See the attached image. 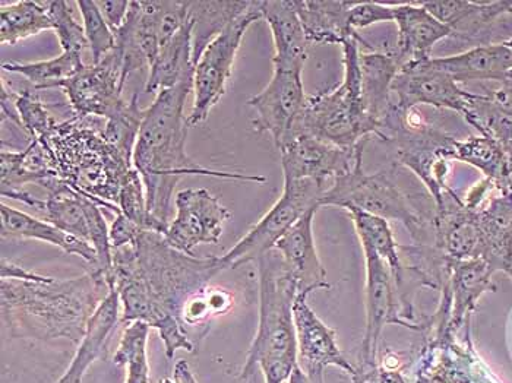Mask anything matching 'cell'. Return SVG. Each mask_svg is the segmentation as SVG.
Listing matches in <instances>:
<instances>
[{
  "instance_id": "obj_1",
  "label": "cell",
  "mask_w": 512,
  "mask_h": 383,
  "mask_svg": "<svg viewBox=\"0 0 512 383\" xmlns=\"http://www.w3.org/2000/svg\"><path fill=\"white\" fill-rule=\"evenodd\" d=\"M223 271L220 256L186 255L163 234L141 231L131 245L113 249V288L123 306L120 322L141 321L157 329L169 360L180 348L194 353L195 344L180 322L183 307Z\"/></svg>"
},
{
  "instance_id": "obj_2",
  "label": "cell",
  "mask_w": 512,
  "mask_h": 383,
  "mask_svg": "<svg viewBox=\"0 0 512 383\" xmlns=\"http://www.w3.org/2000/svg\"><path fill=\"white\" fill-rule=\"evenodd\" d=\"M194 93V74L183 78L175 87L161 91L148 109L135 144V169L144 180L148 210L170 227L173 192L185 176H211L240 182L264 183L267 179L254 174L226 173L204 169L186 153L188 117L185 103Z\"/></svg>"
},
{
  "instance_id": "obj_3",
  "label": "cell",
  "mask_w": 512,
  "mask_h": 383,
  "mask_svg": "<svg viewBox=\"0 0 512 383\" xmlns=\"http://www.w3.org/2000/svg\"><path fill=\"white\" fill-rule=\"evenodd\" d=\"M2 319L11 335L34 340L66 338L79 343L88 321L109 294L100 269L50 283L2 280Z\"/></svg>"
},
{
  "instance_id": "obj_4",
  "label": "cell",
  "mask_w": 512,
  "mask_h": 383,
  "mask_svg": "<svg viewBox=\"0 0 512 383\" xmlns=\"http://www.w3.org/2000/svg\"><path fill=\"white\" fill-rule=\"evenodd\" d=\"M93 119L74 116L58 122L36 141L49 153L56 179L116 217L120 189L134 163L104 136V126L96 128Z\"/></svg>"
},
{
  "instance_id": "obj_5",
  "label": "cell",
  "mask_w": 512,
  "mask_h": 383,
  "mask_svg": "<svg viewBox=\"0 0 512 383\" xmlns=\"http://www.w3.org/2000/svg\"><path fill=\"white\" fill-rule=\"evenodd\" d=\"M259 322L242 378L254 375L256 366L264 372L265 383H283L297 366V340L293 305L297 283L277 250L258 259Z\"/></svg>"
},
{
  "instance_id": "obj_6",
  "label": "cell",
  "mask_w": 512,
  "mask_h": 383,
  "mask_svg": "<svg viewBox=\"0 0 512 383\" xmlns=\"http://www.w3.org/2000/svg\"><path fill=\"white\" fill-rule=\"evenodd\" d=\"M360 36L343 44L344 78L333 91L308 96L305 110L297 122L295 135L315 136L337 147L353 148L381 138V131L366 113L360 84Z\"/></svg>"
},
{
  "instance_id": "obj_7",
  "label": "cell",
  "mask_w": 512,
  "mask_h": 383,
  "mask_svg": "<svg viewBox=\"0 0 512 383\" xmlns=\"http://www.w3.org/2000/svg\"><path fill=\"white\" fill-rule=\"evenodd\" d=\"M319 205H333L343 210L357 208L387 221H400L419 242H428L431 234L435 237V214L420 208L413 195L398 185L395 167L366 174L360 163L346 176L334 180Z\"/></svg>"
},
{
  "instance_id": "obj_8",
  "label": "cell",
  "mask_w": 512,
  "mask_h": 383,
  "mask_svg": "<svg viewBox=\"0 0 512 383\" xmlns=\"http://www.w3.org/2000/svg\"><path fill=\"white\" fill-rule=\"evenodd\" d=\"M328 183L318 180H284L283 193L271 210L239 240L229 252L220 256L224 271L258 261L276 248L278 240L312 208H321Z\"/></svg>"
},
{
  "instance_id": "obj_9",
  "label": "cell",
  "mask_w": 512,
  "mask_h": 383,
  "mask_svg": "<svg viewBox=\"0 0 512 383\" xmlns=\"http://www.w3.org/2000/svg\"><path fill=\"white\" fill-rule=\"evenodd\" d=\"M261 18L259 2H254L246 14L233 21L202 53L195 65V97L194 106L188 116L189 128L204 123L213 107L226 94L227 82L232 77L240 43L249 27Z\"/></svg>"
},
{
  "instance_id": "obj_10",
  "label": "cell",
  "mask_w": 512,
  "mask_h": 383,
  "mask_svg": "<svg viewBox=\"0 0 512 383\" xmlns=\"http://www.w3.org/2000/svg\"><path fill=\"white\" fill-rule=\"evenodd\" d=\"M388 141L393 142L397 150L398 163L407 167L419 177L420 182L428 189L434 204L441 201L447 185L450 163L453 160V136L435 131L426 125L419 129L397 126Z\"/></svg>"
},
{
  "instance_id": "obj_11",
  "label": "cell",
  "mask_w": 512,
  "mask_h": 383,
  "mask_svg": "<svg viewBox=\"0 0 512 383\" xmlns=\"http://www.w3.org/2000/svg\"><path fill=\"white\" fill-rule=\"evenodd\" d=\"M302 72L300 68H274L267 87L248 101L255 112V131L270 134L278 150L293 138L305 110L308 96Z\"/></svg>"
},
{
  "instance_id": "obj_12",
  "label": "cell",
  "mask_w": 512,
  "mask_h": 383,
  "mask_svg": "<svg viewBox=\"0 0 512 383\" xmlns=\"http://www.w3.org/2000/svg\"><path fill=\"white\" fill-rule=\"evenodd\" d=\"M125 85L122 56L115 47L101 62L85 65L77 75L59 82L56 88L65 91L75 116L107 120L125 104L122 97Z\"/></svg>"
},
{
  "instance_id": "obj_13",
  "label": "cell",
  "mask_w": 512,
  "mask_h": 383,
  "mask_svg": "<svg viewBox=\"0 0 512 383\" xmlns=\"http://www.w3.org/2000/svg\"><path fill=\"white\" fill-rule=\"evenodd\" d=\"M176 215L164 240L173 249L197 256L199 245H217L223 236L224 224L232 212L207 189H183L175 198Z\"/></svg>"
},
{
  "instance_id": "obj_14",
  "label": "cell",
  "mask_w": 512,
  "mask_h": 383,
  "mask_svg": "<svg viewBox=\"0 0 512 383\" xmlns=\"http://www.w3.org/2000/svg\"><path fill=\"white\" fill-rule=\"evenodd\" d=\"M368 141L353 148L337 147L315 136H293L280 148L284 180H330L346 176L363 163V151Z\"/></svg>"
},
{
  "instance_id": "obj_15",
  "label": "cell",
  "mask_w": 512,
  "mask_h": 383,
  "mask_svg": "<svg viewBox=\"0 0 512 383\" xmlns=\"http://www.w3.org/2000/svg\"><path fill=\"white\" fill-rule=\"evenodd\" d=\"M395 106L409 112L417 106H434L463 115L472 93L463 90L450 75L436 68L432 58L406 63L393 82Z\"/></svg>"
},
{
  "instance_id": "obj_16",
  "label": "cell",
  "mask_w": 512,
  "mask_h": 383,
  "mask_svg": "<svg viewBox=\"0 0 512 383\" xmlns=\"http://www.w3.org/2000/svg\"><path fill=\"white\" fill-rule=\"evenodd\" d=\"M363 253L366 258V312H368L363 356L366 362L372 363L375 360L379 337L385 326L401 325L414 331L420 328L404 321L403 316L400 315V305H398L393 286V274L387 264L371 249L363 248Z\"/></svg>"
},
{
  "instance_id": "obj_17",
  "label": "cell",
  "mask_w": 512,
  "mask_h": 383,
  "mask_svg": "<svg viewBox=\"0 0 512 383\" xmlns=\"http://www.w3.org/2000/svg\"><path fill=\"white\" fill-rule=\"evenodd\" d=\"M493 274L495 271L483 259H448L444 302L450 306V321L445 329V337H450L458 329L470 324V316L476 309L480 297L486 291L495 290Z\"/></svg>"
},
{
  "instance_id": "obj_18",
  "label": "cell",
  "mask_w": 512,
  "mask_h": 383,
  "mask_svg": "<svg viewBox=\"0 0 512 383\" xmlns=\"http://www.w3.org/2000/svg\"><path fill=\"white\" fill-rule=\"evenodd\" d=\"M295 318L297 351L300 359L306 362L312 378L321 376L328 366H337L355 375V369L347 363L337 345L335 331L324 324L308 305V297L297 294L293 305Z\"/></svg>"
},
{
  "instance_id": "obj_19",
  "label": "cell",
  "mask_w": 512,
  "mask_h": 383,
  "mask_svg": "<svg viewBox=\"0 0 512 383\" xmlns=\"http://www.w3.org/2000/svg\"><path fill=\"white\" fill-rule=\"evenodd\" d=\"M319 208H312L300 218L280 240L276 248L292 271L297 283V294L308 297L312 291L330 288L327 271L316 252L314 218Z\"/></svg>"
},
{
  "instance_id": "obj_20",
  "label": "cell",
  "mask_w": 512,
  "mask_h": 383,
  "mask_svg": "<svg viewBox=\"0 0 512 383\" xmlns=\"http://www.w3.org/2000/svg\"><path fill=\"white\" fill-rule=\"evenodd\" d=\"M397 44L391 50L401 65L431 59L439 41L453 37V31L429 14L422 3H394Z\"/></svg>"
},
{
  "instance_id": "obj_21",
  "label": "cell",
  "mask_w": 512,
  "mask_h": 383,
  "mask_svg": "<svg viewBox=\"0 0 512 383\" xmlns=\"http://www.w3.org/2000/svg\"><path fill=\"white\" fill-rule=\"evenodd\" d=\"M359 68L366 113L379 126L381 139H384L385 129L395 112L393 82L403 65L393 52L372 49L360 50Z\"/></svg>"
},
{
  "instance_id": "obj_22",
  "label": "cell",
  "mask_w": 512,
  "mask_h": 383,
  "mask_svg": "<svg viewBox=\"0 0 512 383\" xmlns=\"http://www.w3.org/2000/svg\"><path fill=\"white\" fill-rule=\"evenodd\" d=\"M480 259L493 271L507 274L512 268V192H499L477 210Z\"/></svg>"
},
{
  "instance_id": "obj_23",
  "label": "cell",
  "mask_w": 512,
  "mask_h": 383,
  "mask_svg": "<svg viewBox=\"0 0 512 383\" xmlns=\"http://www.w3.org/2000/svg\"><path fill=\"white\" fill-rule=\"evenodd\" d=\"M120 297L115 288H110L106 299L97 307L88 321L84 337L79 341L77 353L59 381L55 383H82L88 369L106 353L110 335L120 322Z\"/></svg>"
},
{
  "instance_id": "obj_24",
  "label": "cell",
  "mask_w": 512,
  "mask_h": 383,
  "mask_svg": "<svg viewBox=\"0 0 512 383\" xmlns=\"http://www.w3.org/2000/svg\"><path fill=\"white\" fill-rule=\"evenodd\" d=\"M262 18L273 33L274 68H300L308 59V44L302 21L293 0H264L259 2Z\"/></svg>"
},
{
  "instance_id": "obj_25",
  "label": "cell",
  "mask_w": 512,
  "mask_h": 383,
  "mask_svg": "<svg viewBox=\"0 0 512 383\" xmlns=\"http://www.w3.org/2000/svg\"><path fill=\"white\" fill-rule=\"evenodd\" d=\"M436 68L457 84L472 81H507L512 69V52L504 43L482 44L447 58H432Z\"/></svg>"
},
{
  "instance_id": "obj_26",
  "label": "cell",
  "mask_w": 512,
  "mask_h": 383,
  "mask_svg": "<svg viewBox=\"0 0 512 383\" xmlns=\"http://www.w3.org/2000/svg\"><path fill=\"white\" fill-rule=\"evenodd\" d=\"M0 218H2L3 239L9 237V239L40 240L62 249L69 255L79 256L88 264L94 265V268L99 265L96 249L90 243L65 233L49 221L39 220L27 212L15 210L5 204L0 205Z\"/></svg>"
},
{
  "instance_id": "obj_27",
  "label": "cell",
  "mask_w": 512,
  "mask_h": 383,
  "mask_svg": "<svg viewBox=\"0 0 512 383\" xmlns=\"http://www.w3.org/2000/svg\"><path fill=\"white\" fill-rule=\"evenodd\" d=\"M511 2H469L435 0L422 2L423 8L453 31V37L476 40L502 15H510Z\"/></svg>"
},
{
  "instance_id": "obj_28",
  "label": "cell",
  "mask_w": 512,
  "mask_h": 383,
  "mask_svg": "<svg viewBox=\"0 0 512 383\" xmlns=\"http://www.w3.org/2000/svg\"><path fill=\"white\" fill-rule=\"evenodd\" d=\"M344 211L350 215L353 224H355L362 248L371 249L390 268L395 286H397L398 293H400L403 318L407 322H412L413 310L409 305V300H407V269L401 264L400 253H398L400 248L395 243L390 224L384 218L357 210V208H346Z\"/></svg>"
},
{
  "instance_id": "obj_29",
  "label": "cell",
  "mask_w": 512,
  "mask_h": 383,
  "mask_svg": "<svg viewBox=\"0 0 512 383\" xmlns=\"http://www.w3.org/2000/svg\"><path fill=\"white\" fill-rule=\"evenodd\" d=\"M309 43L340 44L359 36L349 24L356 2L343 0H293Z\"/></svg>"
},
{
  "instance_id": "obj_30",
  "label": "cell",
  "mask_w": 512,
  "mask_h": 383,
  "mask_svg": "<svg viewBox=\"0 0 512 383\" xmlns=\"http://www.w3.org/2000/svg\"><path fill=\"white\" fill-rule=\"evenodd\" d=\"M255 0H221V2H189L192 22V59L197 65L202 53L237 18L249 11Z\"/></svg>"
},
{
  "instance_id": "obj_31",
  "label": "cell",
  "mask_w": 512,
  "mask_h": 383,
  "mask_svg": "<svg viewBox=\"0 0 512 383\" xmlns=\"http://www.w3.org/2000/svg\"><path fill=\"white\" fill-rule=\"evenodd\" d=\"M192 74H195L192 59V22L188 18L182 30L161 47L156 60L150 66L144 91L147 94L161 93L175 87L183 78Z\"/></svg>"
},
{
  "instance_id": "obj_32",
  "label": "cell",
  "mask_w": 512,
  "mask_h": 383,
  "mask_svg": "<svg viewBox=\"0 0 512 383\" xmlns=\"http://www.w3.org/2000/svg\"><path fill=\"white\" fill-rule=\"evenodd\" d=\"M453 160L470 164L488 179L498 192L510 191L512 164L504 148L486 136L455 139Z\"/></svg>"
},
{
  "instance_id": "obj_33",
  "label": "cell",
  "mask_w": 512,
  "mask_h": 383,
  "mask_svg": "<svg viewBox=\"0 0 512 383\" xmlns=\"http://www.w3.org/2000/svg\"><path fill=\"white\" fill-rule=\"evenodd\" d=\"M53 30L46 2L21 0L2 3L0 8V44L15 46L18 41Z\"/></svg>"
},
{
  "instance_id": "obj_34",
  "label": "cell",
  "mask_w": 512,
  "mask_h": 383,
  "mask_svg": "<svg viewBox=\"0 0 512 383\" xmlns=\"http://www.w3.org/2000/svg\"><path fill=\"white\" fill-rule=\"evenodd\" d=\"M85 63L82 62L81 53L62 52L58 58L40 60V62L3 63L2 69L11 74H18L27 79L34 90H52L59 82L77 75Z\"/></svg>"
},
{
  "instance_id": "obj_35",
  "label": "cell",
  "mask_w": 512,
  "mask_h": 383,
  "mask_svg": "<svg viewBox=\"0 0 512 383\" xmlns=\"http://www.w3.org/2000/svg\"><path fill=\"white\" fill-rule=\"evenodd\" d=\"M463 117L480 135L491 138L504 148L512 164V115L486 96L474 94L464 109Z\"/></svg>"
},
{
  "instance_id": "obj_36",
  "label": "cell",
  "mask_w": 512,
  "mask_h": 383,
  "mask_svg": "<svg viewBox=\"0 0 512 383\" xmlns=\"http://www.w3.org/2000/svg\"><path fill=\"white\" fill-rule=\"evenodd\" d=\"M151 326L134 321L123 329L113 362L126 367L125 383H150L147 344Z\"/></svg>"
},
{
  "instance_id": "obj_37",
  "label": "cell",
  "mask_w": 512,
  "mask_h": 383,
  "mask_svg": "<svg viewBox=\"0 0 512 383\" xmlns=\"http://www.w3.org/2000/svg\"><path fill=\"white\" fill-rule=\"evenodd\" d=\"M118 207L128 220L137 224L142 230L154 231L163 236L169 230V226L157 220L148 210L144 180L135 167L128 173L120 189Z\"/></svg>"
},
{
  "instance_id": "obj_38",
  "label": "cell",
  "mask_w": 512,
  "mask_h": 383,
  "mask_svg": "<svg viewBox=\"0 0 512 383\" xmlns=\"http://www.w3.org/2000/svg\"><path fill=\"white\" fill-rule=\"evenodd\" d=\"M138 98V93H135L131 100L125 101L115 116L104 120V136L129 160L134 157L135 144L145 115V109L138 106Z\"/></svg>"
},
{
  "instance_id": "obj_39",
  "label": "cell",
  "mask_w": 512,
  "mask_h": 383,
  "mask_svg": "<svg viewBox=\"0 0 512 383\" xmlns=\"http://www.w3.org/2000/svg\"><path fill=\"white\" fill-rule=\"evenodd\" d=\"M232 306L233 294L229 290L208 286L186 302L180 322L189 334V329L207 325L216 316L229 312Z\"/></svg>"
},
{
  "instance_id": "obj_40",
  "label": "cell",
  "mask_w": 512,
  "mask_h": 383,
  "mask_svg": "<svg viewBox=\"0 0 512 383\" xmlns=\"http://www.w3.org/2000/svg\"><path fill=\"white\" fill-rule=\"evenodd\" d=\"M2 85L8 91L15 112H17L18 119H20L21 129L27 132L30 141L31 139H41L44 135L49 134L50 129L58 122L44 106L37 90L33 88V90L17 93V91H12L5 81H2Z\"/></svg>"
},
{
  "instance_id": "obj_41",
  "label": "cell",
  "mask_w": 512,
  "mask_h": 383,
  "mask_svg": "<svg viewBox=\"0 0 512 383\" xmlns=\"http://www.w3.org/2000/svg\"><path fill=\"white\" fill-rule=\"evenodd\" d=\"M82 21H84L85 36L90 47L91 63H99L116 47V36L109 27L99 5L94 0H79L77 2Z\"/></svg>"
},
{
  "instance_id": "obj_42",
  "label": "cell",
  "mask_w": 512,
  "mask_h": 383,
  "mask_svg": "<svg viewBox=\"0 0 512 383\" xmlns=\"http://www.w3.org/2000/svg\"><path fill=\"white\" fill-rule=\"evenodd\" d=\"M47 12L52 21L53 30L56 31L63 52L81 53L88 46L84 25L79 24L69 8L68 2L63 0H47Z\"/></svg>"
},
{
  "instance_id": "obj_43",
  "label": "cell",
  "mask_w": 512,
  "mask_h": 383,
  "mask_svg": "<svg viewBox=\"0 0 512 383\" xmlns=\"http://www.w3.org/2000/svg\"><path fill=\"white\" fill-rule=\"evenodd\" d=\"M46 177L41 174L30 172L24 164V150L22 151H0V185H2V196L9 193L25 191V186L31 183L46 182Z\"/></svg>"
},
{
  "instance_id": "obj_44",
  "label": "cell",
  "mask_w": 512,
  "mask_h": 383,
  "mask_svg": "<svg viewBox=\"0 0 512 383\" xmlns=\"http://www.w3.org/2000/svg\"><path fill=\"white\" fill-rule=\"evenodd\" d=\"M390 21L394 22V3L356 2L349 12V24L355 31Z\"/></svg>"
},
{
  "instance_id": "obj_45",
  "label": "cell",
  "mask_w": 512,
  "mask_h": 383,
  "mask_svg": "<svg viewBox=\"0 0 512 383\" xmlns=\"http://www.w3.org/2000/svg\"><path fill=\"white\" fill-rule=\"evenodd\" d=\"M141 231L144 230L138 227L137 224L132 223L131 220H128V218L120 212V214L116 215L112 226H110V245H112V249H119L123 248V246L131 245V243H134V240L137 239Z\"/></svg>"
},
{
  "instance_id": "obj_46",
  "label": "cell",
  "mask_w": 512,
  "mask_h": 383,
  "mask_svg": "<svg viewBox=\"0 0 512 383\" xmlns=\"http://www.w3.org/2000/svg\"><path fill=\"white\" fill-rule=\"evenodd\" d=\"M97 5H99L104 20L112 28L113 33H116L128 17L131 2H126V0H100Z\"/></svg>"
},
{
  "instance_id": "obj_47",
  "label": "cell",
  "mask_w": 512,
  "mask_h": 383,
  "mask_svg": "<svg viewBox=\"0 0 512 383\" xmlns=\"http://www.w3.org/2000/svg\"><path fill=\"white\" fill-rule=\"evenodd\" d=\"M0 267H2L0 268V278L2 280L27 281V283H50V281L55 280V278L44 277V275L37 274V272L28 271V269L22 268L6 258H2Z\"/></svg>"
},
{
  "instance_id": "obj_48",
  "label": "cell",
  "mask_w": 512,
  "mask_h": 383,
  "mask_svg": "<svg viewBox=\"0 0 512 383\" xmlns=\"http://www.w3.org/2000/svg\"><path fill=\"white\" fill-rule=\"evenodd\" d=\"M160 383H198V381L197 378H195L194 373H192L189 364L180 360V362L176 363L173 379L164 378Z\"/></svg>"
},
{
  "instance_id": "obj_49",
  "label": "cell",
  "mask_w": 512,
  "mask_h": 383,
  "mask_svg": "<svg viewBox=\"0 0 512 383\" xmlns=\"http://www.w3.org/2000/svg\"><path fill=\"white\" fill-rule=\"evenodd\" d=\"M507 81L512 82V69H511L510 74H508Z\"/></svg>"
},
{
  "instance_id": "obj_50",
  "label": "cell",
  "mask_w": 512,
  "mask_h": 383,
  "mask_svg": "<svg viewBox=\"0 0 512 383\" xmlns=\"http://www.w3.org/2000/svg\"><path fill=\"white\" fill-rule=\"evenodd\" d=\"M507 274L510 275L511 280H512V268L510 269V271L507 272Z\"/></svg>"
},
{
  "instance_id": "obj_51",
  "label": "cell",
  "mask_w": 512,
  "mask_h": 383,
  "mask_svg": "<svg viewBox=\"0 0 512 383\" xmlns=\"http://www.w3.org/2000/svg\"><path fill=\"white\" fill-rule=\"evenodd\" d=\"M510 15H512V2H511V5H510Z\"/></svg>"
},
{
  "instance_id": "obj_52",
  "label": "cell",
  "mask_w": 512,
  "mask_h": 383,
  "mask_svg": "<svg viewBox=\"0 0 512 383\" xmlns=\"http://www.w3.org/2000/svg\"><path fill=\"white\" fill-rule=\"evenodd\" d=\"M510 191L512 192V179H511V183H510Z\"/></svg>"
}]
</instances>
